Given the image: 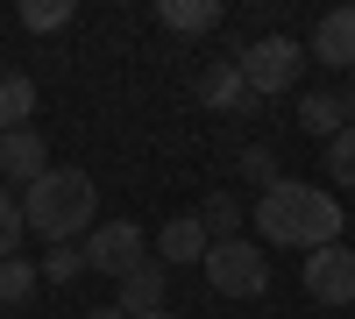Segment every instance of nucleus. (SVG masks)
I'll list each match as a JSON object with an SVG mask.
<instances>
[{"mask_svg":"<svg viewBox=\"0 0 355 319\" xmlns=\"http://www.w3.org/2000/svg\"><path fill=\"white\" fill-rule=\"evenodd\" d=\"M299 128L320 135V142H334V135L348 128V107H341L334 93H299Z\"/></svg>","mask_w":355,"mask_h":319,"instance_id":"14","label":"nucleus"},{"mask_svg":"<svg viewBox=\"0 0 355 319\" xmlns=\"http://www.w3.org/2000/svg\"><path fill=\"white\" fill-rule=\"evenodd\" d=\"M78 270H85V248H78V241H64V248L43 255V277H50V284H71Z\"/></svg>","mask_w":355,"mask_h":319,"instance_id":"20","label":"nucleus"},{"mask_svg":"<svg viewBox=\"0 0 355 319\" xmlns=\"http://www.w3.org/2000/svg\"><path fill=\"white\" fill-rule=\"evenodd\" d=\"M28 235V220H21V199L15 192H0V263H8L15 255V241Z\"/></svg>","mask_w":355,"mask_h":319,"instance_id":"18","label":"nucleus"},{"mask_svg":"<svg viewBox=\"0 0 355 319\" xmlns=\"http://www.w3.org/2000/svg\"><path fill=\"white\" fill-rule=\"evenodd\" d=\"M93 319H128V312H121V305H100V312H93Z\"/></svg>","mask_w":355,"mask_h":319,"instance_id":"22","label":"nucleus"},{"mask_svg":"<svg viewBox=\"0 0 355 319\" xmlns=\"http://www.w3.org/2000/svg\"><path fill=\"white\" fill-rule=\"evenodd\" d=\"M199 220H206V235H214V241H234V235H242V206H234L227 192H214V199H206V206H199Z\"/></svg>","mask_w":355,"mask_h":319,"instance_id":"16","label":"nucleus"},{"mask_svg":"<svg viewBox=\"0 0 355 319\" xmlns=\"http://www.w3.org/2000/svg\"><path fill=\"white\" fill-rule=\"evenodd\" d=\"M306 291H313L320 305H355V248H348V241L306 255Z\"/></svg>","mask_w":355,"mask_h":319,"instance_id":"6","label":"nucleus"},{"mask_svg":"<svg viewBox=\"0 0 355 319\" xmlns=\"http://www.w3.org/2000/svg\"><path fill=\"white\" fill-rule=\"evenodd\" d=\"M327 170H334V185H348V192H355V121L327 142Z\"/></svg>","mask_w":355,"mask_h":319,"instance_id":"17","label":"nucleus"},{"mask_svg":"<svg viewBox=\"0 0 355 319\" xmlns=\"http://www.w3.org/2000/svg\"><path fill=\"white\" fill-rule=\"evenodd\" d=\"M157 21L178 36H206V28H220V0H157Z\"/></svg>","mask_w":355,"mask_h":319,"instance_id":"13","label":"nucleus"},{"mask_svg":"<svg viewBox=\"0 0 355 319\" xmlns=\"http://www.w3.org/2000/svg\"><path fill=\"white\" fill-rule=\"evenodd\" d=\"M164 291H171V270L150 255V263H135L121 277V298H114V305H121L128 319H150V312H164Z\"/></svg>","mask_w":355,"mask_h":319,"instance_id":"10","label":"nucleus"},{"mask_svg":"<svg viewBox=\"0 0 355 319\" xmlns=\"http://www.w3.org/2000/svg\"><path fill=\"white\" fill-rule=\"evenodd\" d=\"M192 93L214 107V113H249V107H256V93L242 85V64H234V57H214V64L199 71V85H192Z\"/></svg>","mask_w":355,"mask_h":319,"instance_id":"8","label":"nucleus"},{"mask_svg":"<svg viewBox=\"0 0 355 319\" xmlns=\"http://www.w3.org/2000/svg\"><path fill=\"white\" fill-rule=\"evenodd\" d=\"M242 178L270 192V185H277V156H270V149H242Z\"/></svg>","mask_w":355,"mask_h":319,"instance_id":"21","label":"nucleus"},{"mask_svg":"<svg viewBox=\"0 0 355 319\" xmlns=\"http://www.w3.org/2000/svg\"><path fill=\"white\" fill-rule=\"evenodd\" d=\"M36 284H43V270L21 263V255H8V263H0V305H28V298H36Z\"/></svg>","mask_w":355,"mask_h":319,"instance_id":"15","label":"nucleus"},{"mask_svg":"<svg viewBox=\"0 0 355 319\" xmlns=\"http://www.w3.org/2000/svg\"><path fill=\"white\" fill-rule=\"evenodd\" d=\"M71 0H21V28H64Z\"/></svg>","mask_w":355,"mask_h":319,"instance_id":"19","label":"nucleus"},{"mask_svg":"<svg viewBox=\"0 0 355 319\" xmlns=\"http://www.w3.org/2000/svg\"><path fill=\"white\" fill-rule=\"evenodd\" d=\"M0 170H8V178L28 192V185H36L43 170H50V142H43L36 128H15V135H0Z\"/></svg>","mask_w":355,"mask_h":319,"instance_id":"11","label":"nucleus"},{"mask_svg":"<svg viewBox=\"0 0 355 319\" xmlns=\"http://www.w3.org/2000/svg\"><path fill=\"white\" fill-rule=\"evenodd\" d=\"M199 270H206V284H214L220 298H263L270 291V255H263V241H249V235L214 241Z\"/></svg>","mask_w":355,"mask_h":319,"instance_id":"3","label":"nucleus"},{"mask_svg":"<svg viewBox=\"0 0 355 319\" xmlns=\"http://www.w3.org/2000/svg\"><path fill=\"white\" fill-rule=\"evenodd\" d=\"M206 248H214V235H206L199 213H178L157 227V263L164 270H185V263H206Z\"/></svg>","mask_w":355,"mask_h":319,"instance_id":"7","label":"nucleus"},{"mask_svg":"<svg viewBox=\"0 0 355 319\" xmlns=\"http://www.w3.org/2000/svg\"><path fill=\"white\" fill-rule=\"evenodd\" d=\"M313 64L327 71H355V8H327L313 28Z\"/></svg>","mask_w":355,"mask_h":319,"instance_id":"9","label":"nucleus"},{"mask_svg":"<svg viewBox=\"0 0 355 319\" xmlns=\"http://www.w3.org/2000/svg\"><path fill=\"white\" fill-rule=\"evenodd\" d=\"M234 64H242V85L256 100H277V93H291L299 85V43L291 36H263V43H249V50H234Z\"/></svg>","mask_w":355,"mask_h":319,"instance_id":"4","label":"nucleus"},{"mask_svg":"<svg viewBox=\"0 0 355 319\" xmlns=\"http://www.w3.org/2000/svg\"><path fill=\"white\" fill-rule=\"evenodd\" d=\"M21 220H28V235L64 248V241L100 227V185L85 178V170H43V178L21 192Z\"/></svg>","mask_w":355,"mask_h":319,"instance_id":"2","label":"nucleus"},{"mask_svg":"<svg viewBox=\"0 0 355 319\" xmlns=\"http://www.w3.org/2000/svg\"><path fill=\"white\" fill-rule=\"evenodd\" d=\"M28 113H36V78L28 71H0V135L28 128Z\"/></svg>","mask_w":355,"mask_h":319,"instance_id":"12","label":"nucleus"},{"mask_svg":"<svg viewBox=\"0 0 355 319\" xmlns=\"http://www.w3.org/2000/svg\"><path fill=\"white\" fill-rule=\"evenodd\" d=\"M135 263H150V255H142V227H135V220H107V227L85 235V270H100V277L121 284Z\"/></svg>","mask_w":355,"mask_h":319,"instance_id":"5","label":"nucleus"},{"mask_svg":"<svg viewBox=\"0 0 355 319\" xmlns=\"http://www.w3.org/2000/svg\"><path fill=\"white\" fill-rule=\"evenodd\" d=\"M341 107H348V121H355V85H348V100H341Z\"/></svg>","mask_w":355,"mask_h":319,"instance_id":"23","label":"nucleus"},{"mask_svg":"<svg viewBox=\"0 0 355 319\" xmlns=\"http://www.w3.org/2000/svg\"><path fill=\"white\" fill-rule=\"evenodd\" d=\"M249 227L263 241H277V248H334L341 241V199L334 192H320V185H299V178H277L270 192L256 199V213Z\"/></svg>","mask_w":355,"mask_h":319,"instance_id":"1","label":"nucleus"},{"mask_svg":"<svg viewBox=\"0 0 355 319\" xmlns=\"http://www.w3.org/2000/svg\"><path fill=\"white\" fill-rule=\"evenodd\" d=\"M150 319H178V312H150Z\"/></svg>","mask_w":355,"mask_h":319,"instance_id":"24","label":"nucleus"}]
</instances>
